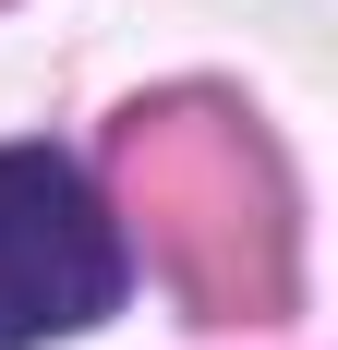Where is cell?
Masks as SVG:
<instances>
[{
    "mask_svg": "<svg viewBox=\"0 0 338 350\" xmlns=\"http://www.w3.org/2000/svg\"><path fill=\"white\" fill-rule=\"evenodd\" d=\"M121 181L157 266L205 314H278L290 302V193L266 133L218 97H157L121 121Z\"/></svg>",
    "mask_w": 338,
    "mask_h": 350,
    "instance_id": "obj_1",
    "label": "cell"
},
{
    "mask_svg": "<svg viewBox=\"0 0 338 350\" xmlns=\"http://www.w3.org/2000/svg\"><path fill=\"white\" fill-rule=\"evenodd\" d=\"M121 278H133V254H121L109 206L85 193V170L49 145H0V350L97 326Z\"/></svg>",
    "mask_w": 338,
    "mask_h": 350,
    "instance_id": "obj_2",
    "label": "cell"
}]
</instances>
